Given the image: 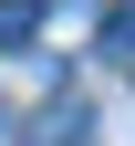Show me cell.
<instances>
[{
	"label": "cell",
	"instance_id": "obj_3",
	"mask_svg": "<svg viewBox=\"0 0 135 146\" xmlns=\"http://www.w3.org/2000/svg\"><path fill=\"white\" fill-rule=\"evenodd\" d=\"M94 52H104V63H135V0H125V11H114L104 31H94Z\"/></svg>",
	"mask_w": 135,
	"mask_h": 146
},
{
	"label": "cell",
	"instance_id": "obj_4",
	"mask_svg": "<svg viewBox=\"0 0 135 146\" xmlns=\"http://www.w3.org/2000/svg\"><path fill=\"white\" fill-rule=\"evenodd\" d=\"M0 136H11V115H0Z\"/></svg>",
	"mask_w": 135,
	"mask_h": 146
},
{
	"label": "cell",
	"instance_id": "obj_1",
	"mask_svg": "<svg viewBox=\"0 0 135 146\" xmlns=\"http://www.w3.org/2000/svg\"><path fill=\"white\" fill-rule=\"evenodd\" d=\"M11 136H21V146H94V125H83V104H52V115H31V125H11Z\"/></svg>",
	"mask_w": 135,
	"mask_h": 146
},
{
	"label": "cell",
	"instance_id": "obj_2",
	"mask_svg": "<svg viewBox=\"0 0 135 146\" xmlns=\"http://www.w3.org/2000/svg\"><path fill=\"white\" fill-rule=\"evenodd\" d=\"M31 31H42V0H0V52H31Z\"/></svg>",
	"mask_w": 135,
	"mask_h": 146
}]
</instances>
